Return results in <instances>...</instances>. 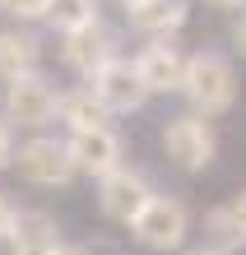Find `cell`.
I'll use <instances>...</instances> for the list:
<instances>
[{
	"mask_svg": "<svg viewBox=\"0 0 246 255\" xmlns=\"http://www.w3.org/2000/svg\"><path fill=\"white\" fill-rule=\"evenodd\" d=\"M14 167L28 186H47V190H60L70 186L74 176V162H70V148L65 139H56V134H33V139H23L14 148Z\"/></svg>",
	"mask_w": 246,
	"mask_h": 255,
	"instance_id": "8992f818",
	"label": "cell"
},
{
	"mask_svg": "<svg viewBox=\"0 0 246 255\" xmlns=\"http://www.w3.org/2000/svg\"><path fill=\"white\" fill-rule=\"evenodd\" d=\"M42 70V42L28 28H5L0 33V79H23Z\"/></svg>",
	"mask_w": 246,
	"mask_h": 255,
	"instance_id": "4fadbf2b",
	"label": "cell"
},
{
	"mask_svg": "<svg viewBox=\"0 0 246 255\" xmlns=\"http://www.w3.org/2000/svg\"><path fill=\"white\" fill-rule=\"evenodd\" d=\"M116 56H121V37L102 19L74 28V33H60V61H65L70 74H79V79H93V74L107 61H116Z\"/></svg>",
	"mask_w": 246,
	"mask_h": 255,
	"instance_id": "9c48e42d",
	"label": "cell"
},
{
	"mask_svg": "<svg viewBox=\"0 0 246 255\" xmlns=\"http://www.w3.org/2000/svg\"><path fill=\"white\" fill-rule=\"evenodd\" d=\"M181 255H223V251H214V246H205V242H200V246H186Z\"/></svg>",
	"mask_w": 246,
	"mask_h": 255,
	"instance_id": "cb8c5ba5",
	"label": "cell"
},
{
	"mask_svg": "<svg viewBox=\"0 0 246 255\" xmlns=\"http://www.w3.org/2000/svg\"><path fill=\"white\" fill-rule=\"evenodd\" d=\"M121 19L144 42L177 37L181 28L191 23V0H126V5H121Z\"/></svg>",
	"mask_w": 246,
	"mask_h": 255,
	"instance_id": "8fae6325",
	"label": "cell"
},
{
	"mask_svg": "<svg viewBox=\"0 0 246 255\" xmlns=\"http://www.w3.org/2000/svg\"><path fill=\"white\" fill-rule=\"evenodd\" d=\"M177 98L186 102V112H200V116H209V121L228 116L237 107V98H242V79H237L233 56L214 51V47L186 51V74H181Z\"/></svg>",
	"mask_w": 246,
	"mask_h": 255,
	"instance_id": "6da1fadb",
	"label": "cell"
},
{
	"mask_svg": "<svg viewBox=\"0 0 246 255\" xmlns=\"http://www.w3.org/2000/svg\"><path fill=\"white\" fill-rule=\"evenodd\" d=\"M14 148H19V144H14V126L0 116V172L14 167Z\"/></svg>",
	"mask_w": 246,
	"mask_h": 255,
	"instance_id": "d6986e66",
	"label": "cell"
},
{
	"mask_svg": "<svg viewBox=\"0 0 246 255\" xmlns=\"http://www.w3.org/2000/svg\"><path fill=\"white\" fill-rule=\"evenodd\" d=\"M209 9H219V14H242L246 9V0H205Z\"/></svg>",
	"mask_w": 246,
	"mask_h": 255,
	"instance_id": "7402d4cb",
	"label": "cell"
},
{
	"mask_svg": "<svg viewBox=\"0 0 246 255\" xmlns=\"http://www.w3.org/2000/svg\"><path fill=\"white\" fill-rule=\"evenodd\" d=\"M56 102H60V88L42 70L9 79L5 84V121L14 130H47L56 121Z\"/></svg>",
	"mask_w": 246,
	"mask_h": 255,
	"instance_id": "5b68a950",
	"label": "cell"
},
{
	"mask_svg": "<svg viewBox=\"0 0 246 255\" xmlns=\"http://www.w3.org/2000/svg\"><path fill=\"white\" fill-rule=\"evenodd\" d=\"M153 195H158L153 176L144 167H135V162H121L116 172H107L98 181V214L107 223H116V228H130Z\"/></svg>",
	"mask_w": 246,
	"mask_h": 255,
	"instance_id": "277c9868",
	"label": "cell"
},
{
	"mask_svg": "<svg viewBox=\"0 0 246 255\" xmlns=\"http://www.w3.org/2000/svg\"><path fill=\"white\" fill-rule=\"evenodd\" d=\"M130 65L140 74V84L149 88V98H172L181 88V74H186V51L177 37H158V42H144L130 56Z\"/></svg>",
	"mask_w": 246,
	"mask_h": 255,
	"instance_id": "30bf717a",
	"label": "cell"
},
{
	"mask_svg": "<svg viewBox=\"0 0 246 255\" xmlns=\"http://www.w3.org/2000/svg\"><path fill=\"white\" fill-rule=\"evenodd\" d=\"M158 148H163V158L172 162L177 172L205 176L214 162H219V130H214L209 116L181 107V112H172L158 126Z\"/></svg>",
	"mask_w": 246,
	"mask_h": 255,
	"instance_id": "7a4b0ae2",
	"label": "cell"
},
{
	"mask_svg": "<svg viewBox=\"0 0 246 255\" xmlns=\"http://www.w3.org/2000/svg\"><path fill=\"white\" fill-rule=\"evenodd\" d=\"M56 255H93V251H88V246H74V242H60Z\"/></svg>",
	"mask_w": 246,
	"mask_h": 255,
	"instance_id": "603a6c76",
	"label": "cell"
},
{
	"mask_svg": "<svg viewBox=\"0 0 246 255\" xmlns=\"http://www.w3.org/2000/svg\"><path fill=\"white\" fill-rule=\"evenodd\" d=\"M191 232H195V218H191L186 200H177L167 190H158L140 209V218L130 223V242L140 251H149V255H181L186 242H191Z\"/></svg>",
	"mask_w": 246,
	"mask_h": 255,
	"instance_id": "3957f363",
	"label": "cell"
},
{
	"mask_svg": "<svg viewBox=\"0 0 246 255\" xmlns=\"http://www.w3.org/2000/svg\"><path fill=\"white\" fill-rule=\"evenodd\" d=\"M200 232H205V246L223 251V255H242V251H246V232H242V223L233 218V209H228L223 200L205 209V218H200Z\"/></svg>",
	"mask_w": 246,
	"mask_h": 255,
	"instance_id": "9a60e30c",
	"label": "cell"
},
{
	"mask_svg": "<svg viewBox=\"0 0 246 255\" xmlns=\"http://www.w3.org/2000/svg\"><path fill=\"white\" fill-rule=\"evenodd\" d=\"M70 162L74 172L88 176V181H102L107 172H116L126 162V139H121L116 126H93V130H70L65 134Z\"/></svg>",
	"mask_w": 246,
	"mask_h": 255,
	"instance_id": "ba28073f",
	"label": "cell"
},
{
	"mask_svg": "<svg viewBox=\"0 0 246 255\" xmlns=\"http://www.w3.org/2000/svg\"><path fill=\"white\" fill-rule=\"evenodd\" d=\"M0 14H9L14 23H42L47 0H0Z\"/></svg>",
	"mask_w": 246,
	"mask_h": 255,
	"instance_id": "e0dca14e",
	"label": "cell"
},
{
	"mask_svg": "<svg viewBox=\"0 0 246 255\" xmlns=\"http://www.w3.org/2000/svg\"><path fill=\"white\" fill-rule=\"evenodd\" d=\"M228 209H233V218L242 223V232H246V186H237L233 195H228V200H223Z\"/></svg>",
	"mask_w": 246,
	"mask_h": 255,
	"instance_id": "44dd1931",
	"label": "cell"
},
{
	"mask_svg": "<svg viewBox=\"0 0 246 255\" xmlns=\"http://www.w3.org/2000/svg\"><path fill=\"white\" fill-rule=\"evenodd\" d=\"M56 121L65 126V134H70V130L112 126V116H107V107H102V102L79 84V88H65V93H60V102H56Z\"/></svg>",
	"mask_w": 246,
	"mask_h": 255,
	"instance_id": "5bb4252c",
	"label": "cell"
},
{
	"mask_svg": "<svg viewBox=\"0 0 246 255\" xmlns=\"http://www.w3.org/2000/svg\"><path fill=\"white\" fill-rule=\"evenodd\" d=\"M84 88L93 93L102 107H107V116H135V112H144L149 107V88L140 84V74H135V65H130V56H116V61H107L93 79H84Z\"/></svg>",
	"mask_w": 246,
	"mask_h": 255,
	"instance_id": "52a82bcc",
	"label": "cell"
},
{
	"mask_svg": "<svg viewBox=\"0 0 246 255\" xmlns=\"http://www.w3.org/2000/svg\"><path fill=\"white\" fill-rule=\"evenodd\" d=\"M228 47H233V56H242L246 61V9L233 14V28H228Z\"/></svg>",
	"mask_w": 246,
	"mask_h": 255,
	"instance_id": "ac0fdd59",
	"label": "cell"
},
{
	"mask_svg": "<svg viewBox=\"0 0 246 255\" xmlns=\"http://www.w3.org/2000/svg\"><path fill=\"white\" fill-rule=\"evenodd\" d=\"M112 5H126V0H112Z\"/></svg>",
	"mask_w": 246,
	"mask_h": 255,
	"instance_id": "d4e9b609",
	"label": "cell"
},
{
	"mask_svg": "<svg viewBox=\"0 0 246 255\" xmlns=\"http://www.w3.org/2000/svg\"><path fill=\"white\" fill-rule=\"evenodd\" d=\"M14 214H19V209H14V200H9L5 190H0V242L9 237V228H14Z\"/></svg>",
	"mask_w": 246,
	"mask_h": 255,
	"instance_id": "ffe728a7",
	"label": "cell"
},
{
	"mask_svg": "<svg viewBox=\"0 0 246 255\" xmlns=\"http://www.w3.org/2000/svg\"><path fill=\"white\" fill-rule=\"evenodd\" d=\"M93 19H102V0H47V14H42V23L56 33H74Z\"/></svg>",
	"mask_w": 246,
	"mask_h": 255,
	"instance_id": "2e32d148",
	"label": "cell"
},
{
	"mask_svg": "<svg viewBox=\"0 0 246 255\" xmlns=\"http://www.w3.org/2000/svg\"><path fill=\"white\" fill-rule=\"evenodd\" d=\"M60 223L47 214V209H19L14 214V228L5 237L9 255H56L60 251Z\"/></svg>",
	"mask_w": 246,
	"mask_h": 255,
	"instance_id": "7c38bea8",
	"label": "cell"
}]
</instances>
